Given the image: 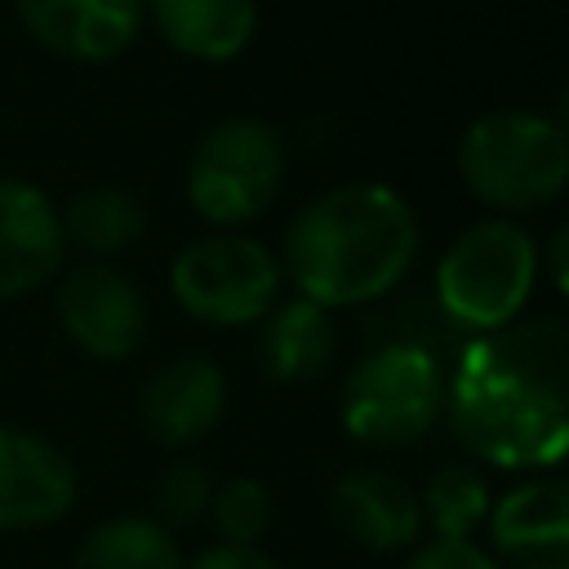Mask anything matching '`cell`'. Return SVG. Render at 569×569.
I'll return each instance as SVG.
<instances>
[{"label":"cell","instance_id":"6da1fadb","mask_svg":"<svg viewBox=\"0 0 569 569\" xmlns=\"http://www.w3.org/2000/svg\"><path fill=\"white\" fill-rule=\"evenodd\" d=\"M445 413L493 467L560 462L569 453V325L538 316L462 342L445 378Z\"/></svg>","mask_w":569,"mask_h":569},{"label":"cell","instance_id":"7a4b0ae2","mask_svg":"<svg viewBox=\"0 0 569 569\" xmlns=\"http://www.w3.org/2000/svg\"><path fill=\"white\" fill-rule=\"evenodd\" d=\"M418 253V218L409 200L382 182L333 187L293 213L284 231V271L298 298L356 307L391 293Z\"/></svg>","mask_w":569,"mask_h":569},{"label":"cell","instance_id":"3957f363","mask_svg":"<svg viewBox=\"0 0 569 569\" xmlns=\"http://www.w3.org/2000/svg\"><path fill=\"white\" fill-rule=\"evenodd\" d=\"M533 280H538L533 240L516 222L489 218L462 231L445 249L436 267V307L458 329L493 333L525 311Z\"/></svg>","mask_w":569,"mask_h":569},{"label":"cell","instance_id":"277c9868","mask_svg":"<svg viewBox=\"0 0 569 569\" xmlns=\"http://www.w3.org/2000/svg\"><path fill=\"white\" fill-rule=\"evenodd\" d=\"M458 169L467 187L493 209H533L565 191L569 142L551 116L489 111L458 142Z\"/></svg>","mask_w":569,"mask_h":569},{"label":"cell","instance_id":"5b68a950","mask_svg":"<svg viewBox=\"0 0 569 569\" xmlns=\"http://www.w3.org/2000/svg\"><path fill=\"white\" fill-rule=\"evenodd\" d=\"M445 413L440 356L405 342H378L342 382V427L360 445L396 449L418 440Z\"/></svg>","mask_w":569,"mask_h":569},{"label":"cell","instance_id":"8992f818","mask_svg":"<svg viewBox=\"0 0 569 569\" xmlns=\"http://www.w3.org/2000/svg\"><path fill=\"white\" fill-rule=\"evenodd\" d=\"M284 182V142L271 124L236 116L213 124L187 169V196L200 218L236 227L258 218Z\"/></svg>","mask_w":569,"mask_h":569},{"label":"cell","instance_id":"52a82bcc","mask_svg":"<svg viewBox=\"0 0 569 569\" xmlns=\"http://www.w3.org/2000/svg\"><path fill=\"white\" fill-rule=\"evenodd\" d=\"M169 284L196 320L249 325L276 307L280 258L249 236H204L173 258Z\"/></svg>","mask_w":569,"mask_h":569},{"label":"cell","instance_id":"ba28073f","mask_svg":"<svg viewBox=\"0 0 569 569\" xmlns=\"http://www.w3.org/2000/svg\"><path fill=\"white\" fill-rule=\"evenodd\" d=\"M58 320L67 338L93 360H124L147 333V302L138 284L111 262H80L58 280Z\"/></svg>","mask_w":569,"mask_h":569},{"label":"cell","instance_id":"9c48e42d","mask_svg":"<svg viewBox=\"0 0 569 569\" xmlns=\"http://www.w3.org/2000/svg\"><path fill=\"white\" fill-rule=\"evenodd\" d=\"M485 525L502 569H569V476H538L507 489Z\"/></svg>","mask_w":569,"mask_h":569},{"label":"cell","instance_id":"30bf717a","mask_svg":"<svg viewBox=\"0 0 569 569\" xmlns=\"http://www.w3.org/2000/svg\"><path fill=\"white\" fill-rule=\"evenodd\" d=\"M76 467L36 431L0 427V533L40 529L71 511Z\"/></svg>","mask_w":569,"mask_h":569},{"label":"cell","instance_id":"8fae6325","mask_svg":"<svg viewBox=\"0 0 569 569\" xmlns=\"http://www.w3.org/2000/svg\"><path fill=\"white\" fill-rule=\"evenodd\" d=\"M147 0H18V22L36 44L76 62H107L142 31Z\"/></svg>","mask_w":569,"mask_h":569},{"label":"cell","instance_id":"7c38bea8","mask_svg":"<svg viewBox=\"0 0 569 569\" xmlns=\"http://www.w3.org/2000/svg\"><path fill=\"white\" fill-rule=\"evenodd\" d=\"M67 240L53 200L27 178H0V302L36 293L62 267Z\"/></svg>","mask_w":569,"mask_h":569},{"label":"cell","instance_id":"4fadbf2b","mask_svg":"<svg viewBox=\"0 0 569 569\" xmlns=\"http://www.w3.org/2000/svg\"><path fill=\"white\" fill-rule=\"evenodd\" d=\"M142 427L160 445H191L209 436L227 409V378L204 356H178L160 365L142 387Z\"/></svg>","mask_w":569,"mask_h":569},{"label":"cell","instance_id":"5bb4252c","mask_svg":"<svg viewBox=\"0 0 569 569\" xmlns=\"http://www.w3.org/2000/svg\"><path fill=\"white\" fill-rule=\"evenodd\" d=\"M329 511H333L338 529L351 542H360L365 551H405L422 533L418 493L382 467H356V471L338 476V485L329 493Z\"/></svg>","mask_w":569,"mask_h":569},{"label":"cell","instance_id":"9a60e30c","mask_svg":"<svg viewBox=\"0 0 569 569\" xmlns=\"http://www.w3.org/2000/svg\"><path fill=\"white\" fill-rule=\"evenodd\" d=\"M147 13L178 53L204 62L236 58L258 27V0H147Z\"/></svg>","mask_w":569,"mask_h":569},{"label":"cell","instance_id":"2e32d148","mask_svg":"<svg viewBox=\"0 0 569 569\" xmlns=\"http://www.w3.org/2000/svg\"><path fill=\"white\" fill-rule=\"evenodd\" d=\"M333 320L311 298H289L284 307L267 311L262 329V369L276 382H307L316 378L333 356Z\"/></svg>","mask_w":569,"mask_h":569},{"label":"cell","instance_id":"e0dca14e","mask_svg":"<svg viewBox=\"0 0 569 569\" xmlns=\"http://www.w3.org/2000/svg\"><path fill=\"white\" fill-rule=\"evenodd\" d=\"M58 218H62V240L84 249L93 262L120 253L147 227L142 200L129 196L124 187H84L71 196L67 209H58Z\"/></svg>","mask_w":569,"mask_h":569},{"label":"cell","instance_id":"ac0fdd59","mask_svg":"<svg viewBox=\"0 0 569 569\" xmlns=\"http://www.w3.org/2000/svg\"><path fill=\"white\" fill-rule=\"evenodd\" d=\"M71 569H182V556L160 520L116 516L84 533Z\"/></svg>","mask_w":569,"mask_h":569},{"label":"cell","instance_id":"d6986e66","mask_svg":"<svg viewBox=\"0 0 569 569\" xmlns=\"http://www.w3.org/2000/svg\"><path fill=\"white\" fill-rule=\"evenodd\" d=\"M418 502H422V525H431L436 538H471L489 520V507H493L485 476L462 462L440 467L418 493Z\"/></svg>","mask_w":569,"mask_h":569},{"label":"cell","instance_id":"ffe728a7","mask_svg":"<svg viewBox=\"0 0 569 569\" xmlns=\"http://www.w3.org/2000/svg\"><path fill=\"white\" fill-rule=\"evenodd\" d=\"M271 516H276L271 489L253 476H236L213 489L209 520L227 547H258V538L271 529Z\"/></svg>","mask_w":569,"mask_h":569},{"label":"cell","instance_id":"44dd1931","mask_svg":"<svg viewBox=\"0 0 569 569\" xmlns=\"http://www.w3.org/2000/svg\"><path fill=\"white\" fill-rule=\"evenodd\" d=\"M213 476L200 467V462H173L164 467L160 485H156V516L160 525L173 533L182 525H196L200 516H209V502H213Z\"/></svg>","mask_w":569,"mask_h":569},{"label":"cell","instance_id":"7402d4cb","mask_svg":"<svg viewBox=\"0 0 569 569\" xmlns=\"http://www.w3.org/2000/svg\"><path fill=\"white\" fill-rule=\"evenodd\" d=\"M405 569H502L493 551H480L471 538H431L413 547Z\"/></svg>","mask_w":569,"mask_h":569},{"label":"cell","instance_id":"603a6c76","mask_svg":"<svg viewBox=\"0 0 569 569\" xmlns=\"http://www.w3.org/2000/svg\"><path fill=\"white\" fill-rule=\"evenodd\" d=\"M187 569H280V565L267 551H258V547H227V542H218V547L200 551Z\"/></svg>","mask_w":569,"mask_h":569},{"label":"cell","instance_id":"cb8c5ba5","mask_svg":"<svg viewBox=\"0 0 569 569\" xmlns=\"http://www.w3.org/2000/svg\"><path fill=\"white\" fill-rule=\"evenodd\" d=\"M547 262H551V276H556V284H560V293H569V222L551 236V244H547Z\"/></svg>","mask_w":569,"mask_h":569},{"label":"cell","instance_id":"d4e9b609","mask_svg":"<svg viewBox=\"0 0 569 569\" xmlns=\"http://www.w3.org/2000/svg\"><path fill=\"white\" fill-rule=\"evenodd\" d=\"M551 124L565 133V142H569V84L560 89V98H556V116H551Z\"/></svg>","mask_w":569,"mask_h":569}]
</instances>
